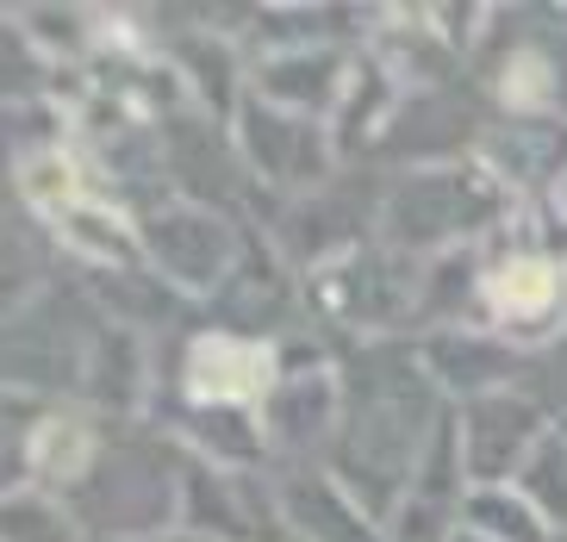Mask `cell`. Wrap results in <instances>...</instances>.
I'll return each instance as SVG.
<instances>
[{
    "label": "cell",
    "mask_w": 567,
    "mask_h": 542,
    "mask_svg": "<svg viewBox=\"0 0 567 542\" xmlns=\"http://www.w3.org/2000/svg\"><path fill=\"white\" fill-rule=\"evenodd\" d=\"M443 406L450 399L431 387L417 344H400V337L374 356V380L355 387L350 411L337 425V480L350 487V499L374 524H386L405 505L417 456L431 443Z\"/></svg>",
    "instance_id": "cell-1"
},
{
    "label": "cell",
    "mask_w": 567,
    "mask_h": 542,
    "mask_svg": "<svg viewBox=\"0 0 567 542\" xmlns=\"http://www.w3.org/2000/svg\"><path fill=\"white\" fill-rule=\"evenodd\" d=\"M517 213V194L505 187L481 156H455V163H417L393 175L381 200V244L431 263L450 249H486Z\"/></svg>",
    "instance_id": "cell-2"
},
{
    "label": "cell",
    "mask_w": 567,
    "mask_h": 542,
    "mask_svg": "<svg viewBox=\"0 0 567 542\" xmlns=\"http://www.w3.org/2000/svg\"><path fill=\"white\" fill-rule=\"evenodd\" d=\"M474 325L499 330L505 344H517L524 356L567 344V263L543 244L505 237V249H493L481 268V313H474Z\"/></svg>",
    "instance_id": "cell-3"
},
{
    "label": "cell",
    "mask_w": 567,
    "mask_h": 542,
    "mask_svg": "<svg viewBox=\"0 0 567 542\" xmlns=\"http://www.w3.org/2000/svg\"><path fill=\"white\" fill-rule=\"evenodd\" d=\"M462 418V468H467V493L474 487H512L524 456L543 443V430L555 425L549 406L530 393V387H505V393H486L474 406H455Z\"/></svg>",
    "instance_id": "cell-4"
},
{
    "label": "cell",
    "mask_w": 567,
    "mask_h": 542,
    "mask_svg": "<svg viewBox=\"0 0 567 542\" xmlns=\"http://www.w3.org/2000/svg\"><path fill=\"white\" fill-rule=\"evenodd\" d=\"M412 344H417V361H424L431 387L450 399V406H474V399H486V393L524 387V375H530V356L517 344H505L499 330H486V325L424 330Z\"/></svg>",
    "instance_id": "cell-5"
},
{
    "label": "cell",
    "mask_w": 567,
    "mask_h": 542,
    "mask_svg": "<svg viewBox=\"0 0 567 542\" xmlns=\"http://www.w3.org/2000/svg\"><path fill=\"white\" fill-rule=\"evenodd\" d=\"M481 163L493 168L512 194H524V187H555V181L567 175V119L561 113H549V119H505V125L486 132Z\"/></svg>",
    "instance_id": "cell-6"
},
{
    "label": "cell",
    "mask_w": 567,
    "mask_h": 542,
    "mask_svg": "<svg viewBox=\"0 0 567 542\" xmlns=\"http://www.w3.org/2000/svg\"><path fill=\"white\" fill-rule=\"evenodd\" d=\"M512 487L524 493V505H530L555 536H567V425L543 430V443L524 456V468H517Z\"/></svg>",
    "instance_id": "cell-7"
},
{
    "label": "cell",
    "mask_w": 567,
    "mask_h": 542,
    "mask_svg": "<svg viewBox=\"0 0 567 542\" xmlns=\"http://www.w3.org/2000/svg\"><path fill=\"white\" fill-rule=\"evenodd\" d=\"M493 94H499V106L512 119H549L555 106H561V69L549 63V50H512L499 63V75H493Z\"/></svg>",
    "instance_id": "cell-8"
},
{
    "label": "cell",
    "mask_w": 567,
    "mask_h": 542,
    "mask_svg": "<svg viewBox=\"0 0 567 542\" xmlns=\"http://www.w3.org/2000/svg\"><path fill=\"white\" fill-rule=\"evenodd\" d=\"M268 368H275L268 349L213 337V344H200V356H194V387H200L206 399H250L268 387Z\"/></svg>",
    "instance_id": "cell-9"
},
{
    "label": "cell",
    "mask_w": 567,
    "mask_h": 542,
    "mask_svg": "<svg viewBox=\"0 0 567 542\" xmlns=\"http://www.w3.org/2000/svg\"><path fill=\"white\" fill-rule=\"evenodd\" d=\"M455 524L481 530V536H493V542H555V530L524 505L517 487H474V493L462 499V511H455Z\"/></svg>",
    "instance_id": "cell-10"
},
{
    "label": "cell",
    "mask_w": 567,
    "mask_h": 542,
    "mask_svg": "<svg viewBox=\"0 0 567 542\" xmlns=\"http://www.w3.org/2000/svg\"><path fill=\"white\" fill-rule=\"evenodd\" d=\"M450 542H493V536H481V530H467V524H455V530H450Z\"/></svg>",
    "instance_id": "cell-11"
}]
</instances>
